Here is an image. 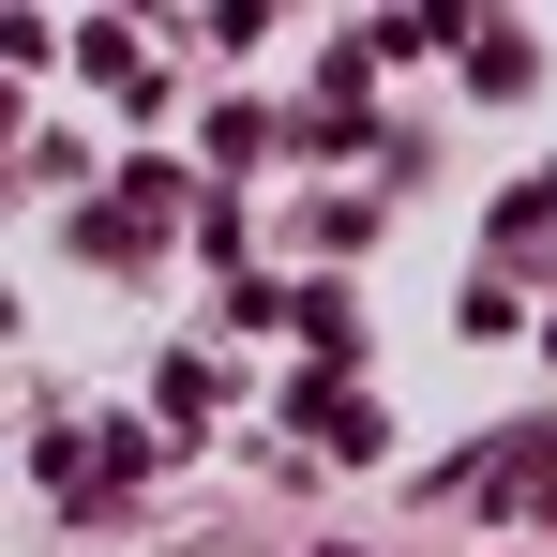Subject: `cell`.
Returning a JSON list of instances; mask_svg holds the SVG:
<instances>
[{"label": "cell", "instance_id": "6da1fadb", "mask_svg": "<svg viewBox=\"0 0 557 557\" xmlns=\"http://www.w3.org/2000/svg\"><path fill=\"white\" fill-rule=\"evenodd\" d=\"M166 211H182V182H166V166H136V182H121V196H106V211H91V257H121V272H136Z\"/></svg>", "mask_w": 557, "mask_h": 557}]
</instances>
